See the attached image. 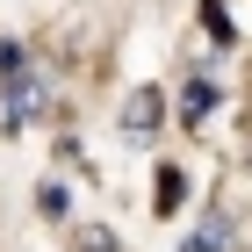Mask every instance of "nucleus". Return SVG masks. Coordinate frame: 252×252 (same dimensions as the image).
<instances>
[{
  "label": "nucleus",
  "mask_w": 252,
  "mask_h": 252,
  "mask_svg": "<svg viewBox=\"0 0 252 252\" xmlns=\"http://www.w3.org/2000/svg\"><path fill=\"white\" fill-rule=\"evenodd\" d=\"M36 108H43V79L29 72V65H15V72L0 79V130H22Z\"/></svg>",
  "instance_id": "obj_1"
},
{
  "label": "nucleus",
  "mask_w": 252,
  "mask_h": 252,
  "mask_svg": "<svg viewBox=\"0 0 252 252\" xmlns=\"http://www.w3.org/2000/svg\"><path fill=\"white\" fill-rule=\"evenodd\" d=\"M158 108H166V101H158V87H137V94H130V108H123V130H152V123H158Z\"/></svg>",
  "instance_id": "obj_2"
},
{
  "label": "nucleus",
  "mask_w": 252,
  "mask_h": 252,
  "mask_svg": "<svg viewBox=\"0 0 252 252\" xmlns=\"http://www.w3.org/2000/svg\"><path fill=\"white\" fill-rule=\"evenodd\" d=\"M238 245V231H231V216H209V223H202V231L188 238V252H231Z\"/></svg>",
  "instance_id": "obj_3"
},
{
  "label": "nucleus",
  "mask_w": 252,
  "mask_h": 252,
  "mask_svg": "<svg viewBox=\"0 0 252 252\" xmlns=\"http://www.w3.org/2000/svg\"><path fill=\"white\" fill-rule=\"evenodd\" d=\"M180 202H188V173L180 166H158V216H173Z\"/></svg>",
  "instance_id": "obj_4"
},
{
  "label": "nucleus",
  "mask_w": 252,
  "mask_h": 252,
  "mask_svg": "<svg viewBox=\"0 0 252 252\" xmlns=\"http://www.w3.org/2000/svg\"><path fill=\"white\" fill-rule=\"evenodd\" d=\"M36 202H43V216H51V223H58V216L72 209V194H65V180H43V188H36Z\"/></svg>",
  "instance_id": "obj_5"
},
{
  "label": "nucleus",
  "mask_w": 252,
  "mask_h": 252,
  "mask_svg": "<svg viewBox=\"0 0 252 252\" xmlns=\"http://www.w3.org/2000/svg\"><path fill=\"white\" fill-rule=\"evenodd\" d=\"M209 108H216V87H209V79H194V87H188V123H202Z\"/></svg>",
  "instance_id": "obj_6"
},
{
  "label": "nucleus",
  "mask_w": 252,
  "mask_h": 252,
  "mask_svg": "<svg viewBox=\"0 0 252 252\" xmlns=\"http://www.w3.org/2000/svg\"><path fill=\"white\" fill-rule=\"evenodd\" d=\"M87 252H116V245H108V238H87Z\"/></svg>",
  "instance_id": "obj_7"
}]
</instances>
